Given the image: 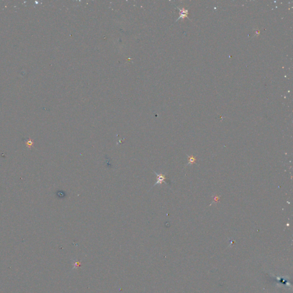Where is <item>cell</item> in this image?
<instances>
[{"mask_svg":"<svg viewBox=\"0 0 293 293\" xmlns=\"http://www.w3.org/2000/svg\"><path fill=\"white\" fill-rule=\"evenodd\" d=\"M154 172L156 173V175H157V181L156 183L154 184L153 186H155L156 184H162V183L163 182H165V180H166V177L165 176V175H164L163 174H158L156 172L154 171Z\"/></svg>","mask_w":293,"mask_h":293,"instance_id":"cell-1","label":"cell"},{"mask_svg":"<svg viewBox=\"0 0 293 293\" xmlns=\"http://www.w3.org/2000/svg\"><path fill=\"white\" fill-rule=\"evenodd\" d=\"M188 157L189 158V162L188 163V165L192 164L195 163V161H196V159L195 157H194L193 156H188Z\"/></svg>","mask_w":293,"mask_h":293,"instance_id":"cell-2","label":"cell"}]
</instances>
